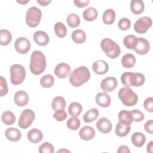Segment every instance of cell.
Returning <instances> with one entry per match:
<instances>
[{
	"label": "cell",
	"instance_id": "1",
	"mask_svg": "<svg viewBox=\"0 0 153 153\" xmlns=\"http://www.w3.org/2000/svg\"><path fill=\"white\" fill-rule=\"evenodd\" d=\"M46 68V59L45 55L41 51H34L30 56V62L29 68L30 72L38 75L42 74Z\"/></svg>",
	"mask_w": 153,
	"mask_h": 153
},
{
	"label": "cell",
	"instance_id": "2",
	"mask_svg": "<svg viewBox=\"0 0 153 153\" xmlns=\"http://www.w3.org/2000/svg\"><path fill=\"white\" fill-rule=\"evenodd\" d=\"M90 78V73L87 68L84 66L75 69L71 74L69 82L74 87H78L85 83Z\"/></svg>",
	"mask_w": 153,
	"mask_h": 153
},
{
	"label": "cell",
	"instance_id": "3",
	"mask_svg": "<svg viewBox=\"0 0 153 153\" xmlns=\"http://www.w3.org/2000/svg\"><path fill=\"white\" fill-rule=\"evenodd\" d=\"M121 81L124 85L128 87L131 86L140 87L144 84L145 78L141 73L126 72L121 75Z\"/></svg>",
	"mask_w": 153,
	"mask_h": 153
},
{
	"label": "cell",
	"instance_id": "4",
	"mask_svg": "<svg viewBox=\"0 0 153 153\" xmlns=\"http://www.w3.org/2000/svg\"><path fill=\"white\" fill-rule=\"evenodd\" d=\"M100 47L102 50L110 59H116L121 53L120 46L113 40L108 38H104L102 40Z\"/></svg>",
	"mask_w": 153,
	"mask_h": 153
},
{
	"label": "cell",
	"instance_id": "5",
	"mask_svg": "<svg viewBox=\"0 0 153 153\" xmlns=\"http://www.w3.org/2000/svg\"><path fill=\"white\" fill-rule=\"evenodd\" d=\"M118 96L124 105L132 106L135 105L138 100V97L131 88L128 87H122L118 91Z\"/></svg>",
	"mask_w": 153,
	"mask_h": 153
},
{
	"label": "cell",
	"instance_id": "6",
	"mask_svg": "<svg viewBox=\"0 0 153 153\" xmlns=\"http://www.w3.org/2000/svg\"><path fill=\"white\" fill-rule=\"evenodd\" d=\"M10 79L12 84L17 85L22 84L26 76V70L25 68L19 64L12 65L10 69Z\"/></svg>",
	"mask_w": 153,
	"mask_h": 153
},
{
	"label": "cell",
	"instance_id": "7",
	"mask_svg": "<svg viewBox=\"0 0 153 153\" xmlns=\"http://www.w3.org/2000/svg\"><path fill=\"white\" fill-rule=\"evenodd\" d=\"M42 17V12L36 7H30L26 14V23L32 28L36 27L40 23Z\"/></svg>",
	"mask_w": 153,
	"mask_h": 153
},
{
	"label": "cell",
	"instance_id": "8",
	"mask_svg": "<svg viewBox=\"0 0 153 153\" xmlns=\"http://www.w3.org/2000/svg\"><path fill=\"white\" fill-rule=\"evenodd\" d=\"M35 118V112L30 109H25L21 114L19 121V126L23 128L26 129L31 126Z\"/></svg>",
	"mask_w": 153,
	"mask_h": 153
},
{
	"label": "cell",
	"instance_id": "9",
	"mask_svg": "<svg viewBox=\"0 0 153 153\" xmlns=\"http://www.w3.org/2000/svg\"><path fill=\"white\" fill-rule=\"evenodd\" d=\"M152 26V20L147 16L142 17L139 19L134 24V30L140 34L145 33Z\"/></svg>",
	"mask_w": 153,
	"mask_h": 153
},
{
	"label": "cell",
	"instance_id": "10",
	"mask_svg": "<svg viewBox=\"0 0 153 153\" xmlns=\"http://www.w3.org/2000/svg\"><path fill=\"white\" fill-rule=\"evenodd\" d=\"M30 41L25 37L18 38L14 42V48L20 54H26L30 49Z\"/></svg>",
	"mask_w": 153,
	"mask_h": 153
},
{
	"label": "cell",
	"instance_id": "11",
	"mask_svg": "<svg viewBox=\"0 0 153 153\" xmlns=\"http://www.w3.org/2000/svg\"><path fill=\"white\" fill-rule=\"evenodd\" d=\"M118 84L117 79L113 76H109L104 78L100 82V88L105 93L112 91L115 89Z\"/></svg>",
	"mask_w": 153,
	"mask_h": 153
},
{
	"label": "cell",
	"instance_id": "12",
	"mask_svg": "<svg viewBox=\"0 0 153 153\" xmlns=\"http://www.w3.org/2000/svg\"><path fill=\"white\" fill-rule=\"evenodd\" d=\"M71 69L70 66L66 63L58 64L54 69V74L59 78H65L71 74Z\"/></svg>",
	"mask_w": 153,
	"mask_h": 153
},
{
	"label": "cell",
	"instance_id": "13",
	"mask_svg": "<svg viewBox=\"0 0 153 153\" xmlns=\"http://www.w3.org/2000/svg\"><path fill=\"white\" fill-rule=\"evenodd\" d=\"M150 45L148 41L142 37L137 38V42L134 50L140 55H145L148 53Z\"/></svg>",
	"mask_w": 153,
	"mask_h": 153
},
{
	"label": "cell",
	"instance_id": "14",
	"mask_svg": "<svg viewBox=\"0 0 153 153\" xmlns=\"http://www.w3.org/2000/svg\"><path fill=\"white\" fill-rule=\"evenodd\" d=\"M96 127L100 132L106 134L111 131L112 125L111 122L107 118L102 117L97 121Z\"/></svg>",
	"mask_w": 153,
	"mask_h": 153
},
{
	"label": "cell",
	"instance_id": "15",
	"mask_svg": "<svg viewBox=\"0 0 153 153\" xmlns=\"http://www.w3.org/2000/svg\"><path fill=\"white\" fill-rule=\"evenodd\" d=\"M33 38L35 43L41 46L47 45L50 41L48 34L42 30H38L35 32L33 33Z\"/></svg>",
	"mask_w": 153,
	"mask_h": 153
},
{
	"label": "cell",
	"instance_id": "16",
	"mask_svg": "<svg viewBox=\"0 0 153 153\" xmlns=\"http://www.w3.org/2000/svg\"><path fill=\"white\" fill-rule=\"evenodd\" d=\"M14 100L15 103L19 106H24L28 103L29 96L28 94L23 90L17 91L14 96Z\"/></svg>",
	"mask_w": 153,
	"mask_h": 153
},
{
	"label": "cell",
	"instance_id": "17",
	"mask_svg": "<svg viewBox=\"0 0 153 153\" xmlns=\"http://www.w3.org/2000/svg\"><path fill=\"white\" fill-rule=\"evenodd\" d=\"M92 68L96 74L99 75H103L108 72L109 69V66L107 62H106L105 60H97L93 63Z\"/></svg>",
	"mask_w": 153,
	"mask_h": 153
},
{
	"label": "cell",
	"instance_id": "18",
	"mask_svg": "<svg viewBox=\"0 0 153 153\" xmlns=\"http://www.w3.org/2000/svg\"><path fill=\"white\" fill-rule=\"evenodd\" d=\"M95 100L99 106L103 108L108 107L111 102L110 96L105 92L98 93L95 97Z\"/></svg>",
	"mask_w": 153,
	"mask_h": 153
},
{
	"label": "cell",
	"instance_id": "19",
	"mask_svg": "<svg viewBox=\"0 0 153 153\" xmlns=\"http://www.w3.org/2000/svg\"><path fill=\"white\" fill-rule=\"evenodd\" d=\"M79 136L84 140H90L94 137L95 130L91 126H84L80 129Z\"/></svg>",
	"mask_w": 153,
	"mask_h": 153
},
{
	"label": "cell",
	"instance_id": "20",
	"mask_svg": "<svg viewBox=\"0 0 153 153\" xmlns=\"http://www.w3.org/2000/svg\"><path fill=\"white\" fill-rule=\"evenodd\" d=\"M5 135L6 138L11 142L19 141L22 137L20 131L14 127L8 128L5 132Z\"/></svg>",
	"mask_w": 153,
	"mask_h": 153
},
{
	"label": "cell",
	"instance_id": "21",
	"mask_svg": "<svg viewBox=\"0 0 153 153\" xmlns=\"http://www.w3.org/2000/svg\"><path fill=\"white\" fill-rule=\"evenodd\" d=\"M119 123L124 126H130L133 122V117L130 111L122 110L118 113Z\"/></svg>",
	"mask_w": 153,
	"mask_h": 153
},
{
	"label": "cell",
	"instance_id": "22",
	"mask_svg": "<svg viewBox=\"0 0 153 153\" xmlns=\"http://www.w3.org/2000/svg\"><path fill=\"white\" fill-rule=\"evenodd\" d=\"M27 139L32 143H37L40 142L43 138V134L41 130L37 128H32L27 132Z\"/></svg>",
	"mask_w": 153,
	"mask_h": 153
},
{
	"label": "cell",
	"instance_id": "23",
	"mask_svg": "<svg viewBox=\"0 0 153 153\" xmlns=\"http://www.w3.org/2000/svg\"><path fill=\"white\" fill-rule=\"evenodd\" d=\"M145 5L142 0H132L130 2V10L136 15L140 14L144 11Z\"/></svg>",
	"mask_w": 153,
	"mask_h": 153
},
{
	"label": "cell",
	"instance_id": "24",
	"mask_svg": "<svg viewBox=\"0 0 153 153\" xmlns=\"http://www.w3.org/2000/svg\"><path fill=\"white\" fill-rule=\"evenodd\" d=\"M131 140L135 146L142 147L146 141V137L141 132H135L131 135Z\"/></svg>",
	"mask_w": 153,
	"mask_h": 153
},
{
	"label": "cell",
	"instance_id": "25",
	"mask_svg": "<svg viewBox=\"0 0 153 153\" xmlns=\"http://www.w3.org/2000/svg\"><path fill=\"white\" fill-rule=\"evenodd\" d=\"M71 38L74 42L81 44L85 41L86 34L84 30L81 29H76L72 32Z\"/></svg>",
	"mask_w": 153,
	"mask_h": 153
},
{
	"label": "cell",
	"instance_id": "26",
	"mask_svg": "<svg viewBox=\"0 0 153 153\" xmlns=\"http://www.w3.org/2000/svg\"><path fill=\"white\" fill-rule=\"evenodd\" d=\"M136 61V58L133 54L127 53L122 57L121 64L126 68H131L134 66Z\"/></svg>",
	"mask_w": 153,
	"mask_h": 153
},
{
	"label": "cell",
	"instance_id": "27",
	"mask_svg": "<svg viewBox=\"0 0 153 153\" xmlns=\"http://www.w3.org/2000/svg\"><path fill=\"white\" fill-rule=\"evenodd\" d=\"M102 19L106 25H112L115 19V12L113 9L109 8L106 10L102 16Z\"/></svg>",
	"mask_w": 153,
	"mask_h": 153
},
{
	"label": "cell",
	"instance_id": "28",
	"mask_svg": "<svg viewBox=\"0 0 153 153\" xmlns=\"http://www.w3.org/2000/svg\"><path fill=\"white\" fill-rule=\"evenodd\" d=\"M98 16V12L94 7H88L83 11V18L88 22H92Z\"/></svg>",
	"mask_w": 153,
	"mask_h": 153
},
{
	"label": "cell",
	"instance_id": "29",
	"mask_svg": "<svg viewBox=\"0 0 153 153\" xmlns=\"http://www.w3.org/2000/svg\"><path fill=\"white\" fill-rule=\"evenodd\" d=\"M51 107L54 111L60 109H65L66 107L65 99L62 96L55 97L52 100Z\"/></svg>",
	"mask_w": 153,
	"mask_h": 153
},
{
	"label": "cell",
	"instance_id": "30",
	"mask_svg": "<svg viewBox=\"0 0 153 153\" xmlns=\"http://www.w3.org/2000/svg\"><path fill=\"white\" fill-rule=\"evenodd\" d=\"M137 38L134 35H128L123 39V44L128 49L134 50L136 46Z\"/></svg>",
	"mask_w": 153,
	"mask_h": 153
},
{
	"label": "cell",
	"instance_id": "31",
	"mask_svg": "<svg viewBox=\"0 0 153 153\" xmlns=\"http://www.w3.org/2000/svg\"><path fill=\"white\" fill-rule=\"evenodd\" d=\"M98 116H99V111L96 108H91L84 114L83 116V120L84 122L87 123H89L96 120Z\"/></svg>",
	"mask_w": 153,
	"mask_h": 153
},
{
	"label": "cell",
	"instance_id": "32",
	"mask_svg": "<svg viewBox=\"0 0 153 153\" xmlns=\"http://www.w3.org/2000/svg\"><path fill=\"white\" fill-rule=\"evenodd\" d=\"M1 121L5 125L10 126L14 123L16 121V117L11 111H5L1 115Z\"/></svg>",
	"mask_w": 153,
	"mask_h": 153
},
{
	"label": "cell",
	"instance_id": "33",
	"mask_svg": "<svg viewBox=\"0 0 153 153\" xmlns=\"http://www.w3.org/2000/svg\"><path fill=\"white\" fill-rule=\"evenodd\" d=\"M82 106L78 102H72L68 107V112L72 117H78L82 112Z\"/></svg>",
	"mask_w": 153,
	"mask_h": 153
},
{
	"label": "cell",
	"instance_id": "34",
	"mask_svg": "<svg viewBox=\"0 0 153 153\" xmlns=\"http://www.w3.org/2000/svg\"><path fill=\"white\" fill-rule=\"evenodd\" d=\"M12 39V35L10 32L7 29L0 30V44L3 46L8 45Z\"/></svg>",
	"mask_w": 153,
	"mask_h": 153
},
{
	"label": "cell",
	"instance_id": "35",
	"mask_svg": "<svg viewBox=\"0 0 153 153\" xmlns=\"http://www.w3.org/2000/svg\"><path fill=\"white\" fill-rule=\"evenodd\" d=\"M130 130V126H124L118 123L116 125L115 134L119 137H124L128 134Z\"/></svg>",
	"mask_w": 153,
	"mask_h": 153
},
{
	"label": "cell",
	"instance_id": "36",
	"mask_svg": "<svg viewBox=\"0 0 153 153\" xmlns=\"http://www.w3.org/2000/svg\"><path fill=\"white\" fill-rule=\"evenodd\" d=\"M66 22L70 27L75 28L79 25L80 19L76 14L71 13L66 18Z\"/></svg>",
	"mask_w": 153,
	"mask_h": 153
},
{
	"label": "cell",
	"instance_id": "37",
	"mask_svg": "<svg viewBox=\"0 0 153 153\" xmlns=\"http://www.w3.org/2000/svg\"><path fill=\"white\" fill-rule=\"evenodd\" d=\"M54 32L59 38H64L67 33V29L65 25L62 22H57L54 25Z\"/></svg>",
	"mask_w": 153,
	"mask_h": 153
},
{
	"label": "cell",
	"instance_id": "38",
	"mask_svg": "<svg viewBox=\"0 0 153 153\" xmlns=\"http://www.w3.org/2000/svg\"><path fill=\"white\" fill-rule=\"evenodd\" d=\"M54 83V78L51 74H47L40 79V84L44 88H50Z\"/></svg>",
	"mask_w": 153,
	"mask_h": 153
},
{
	"label": "cell",
	"instance_id": "39",
	"mask_svg": "<svg viewBox=\"0 0 153 153\" xmlns=\"http://www.w3.org/2000/svg\"><path fill=\"white\" fill-rule=\"evenodd\" d=\"M66 125L70 130H76L80 127L79 119L77 117H72L68 120Z\"/></svg>",
	"mask_w": 153,
	"mask_h": 153
},
{
	"label": "cell",
	"instance_id": "40",
	"mask_svg": "<svg viewBox=\"0 0 153 153\" xmlns=\"http://www.w3.org/2000/svg\"><path fill=\"white\" fill-rule=\"evenodd\" d=\"M39 153H53L54 152V148L53 145L47 142L42 143L39 147Z\"/></svg>",
	"mask_w": 153,
	"mask_h": 153
},
{
	"label": "cell",
	"instance_id": "41",
	"mask_svg": "<svg viewBox=\"0 0 153 153\" xmlns=\"http://www.w3.org/2000/svg\"><path fill=\"white\" fill-rule=\"evenodd\" d=\"M131 26V22L127 18H122L121 19L118 23V26L122 30H128Z\"/></svg>",
	"mask_w": 153,
	"mask_h": 153
},
{
	"label": "cell",
	"instance_id": "42",
	"mask_svg": "<svg viewBox=\"0 0 153 153\" xmlns=\"http://www.w3.org/2000/svg\"><path fill=\"white\" fill-rule=\"evenodd\" d=\"M133 117V121L134 122H140L142 121L144 118L145 116L138 109H133L130 111Z\"/></svg>",
	"mask_w": 153,
	"mask_h": 153
},
{
	"label": "cell",
	"instance_id": "43",
	"mask_svg": "<svg viewBox=\"0 0 153 153\" xmlns=\"http://www.w3.org/2000/svg\"><path fill=\"white\" fill-rule=\"evenodd\" d=\"M8 93V86L6 79L4 78V76H1V81H0V96L3 97L5 96Z\"/></svg>",
	"mask_w": 153,
	"mask_h": 153
},
{
	"label": "cell",
	"instance_id": "44",
	"mask_svg": "<svg viewBox=\"0 0 153 153\" xmlns=\"http://www.w3.org/2000/svg\"><path fill=\"white\" fill-rule=\"evenodd\" d=\"M53 118H54L58 121H64L67 118V113L64 109L57 110L55 111L54 114L53 115Z\"/></svg>",
	"mask_w": 153,
	"mask_h": 153
},
{
	"label": "cell",
	"instance_id": "45",
	"mask_svg": "<svg viewBox=\"0 0 153 153\" xmlns=\"http://www.w3.org/2000/svg\"><path fill=\"white\" fill-rule=\"evenodd\" d=\"M143 106L145 110L149 112H153V98L149 97L146 98L143 102Z\"/></svg>",
	"mask_w": 153,
	"mask_h": 153
},
{
	"label": "cell",
	"instance_id": "46",
	"mask_svg": "<svg viewBox=\"0 0 153 153\" xmlns=\"http://www.w3.org/2000/svg\"><path fill=\"white\" fill-rule=\"evenodd\" d=\"M152 126H153V121L152 120L147 121L144 124L145 130L149 134H152L153 133Z\"/></svg>",
	"mask_w": 153,
	"mask_h": 153
},
{
	"label": "cell",
	"instance_id": "47",
	"mask_svg": "<svg viewBox=\"0 0 153 153\" xmlns=\"http://www.w3.org/2000/svg\"><path fill=\"white\" fill-rule=\"evenodd\" d=\"M74 2L75 6L79 8H84L88 5L90 2L88 0H74Z\"/></svg>",
	"mask_w": 153,
	"mask_h": 153
},
{
	"label": "cell",
	"instance_id": "48",
	"mask_svg": "<svg viewBox=\"0 0 153 153\" xmlns=\"http://www.w3.org/2000/svg\"><path fill=\"white\" fill-rule=\"evenodd\" d=\"M118 153H130V151L128 147L126 145H121L117 151Z\"/></svg>",
	"mask_w": 153,
	"mask_h": 153
},
{
	"label": "cell",
	"instance_id": "49",
	"mask_svg": "<svg viewBox=\"0 0 153 153\" xmlns=\"http://www.w3.org/2000/svg\"><path fill=\"white\" fill-rule=\"evenodd\" d=\"M51 2V1L50 0H37V2L40 4L41 6H46L48 5L50 2Z\"/></svg>",
	"mask_w": 153,
	"mask_h": 153
},
{
	"label": "cell",
	"instance_id": "50",
	"mask_svg": "<svg viewBox=\"0 0 153 153\" xmlns=\"http://www.w3.org/2000/svg\"><path fill=\"white\" fill-rule=\"evenodd\" d=\"M153 142L152 141H150L148 144L147 145V152H150L152 153L153 151Z\"/></svg>",
	"mask_w": 153,
	"mask_h": 153
},
{
	"label": "cell",
	"instance_id": "51",
	"mask_svg": "<svg viewBox=\"0 0 153 153\" xmlns=\"http://www.w3.org/2000/svg\"><path fill=\"white\" fill-rule=\"evenodd\" d=\"M29 2V0H27V1H17V2L20 4H22V5H24L27 2Z\"/></svg>",
	"mask_w": 153,
	"mask_h": 153
},
{
	"label": "cell",
	"instance_id": "52",
	"mask_svg": "<svg viewBox=\"0 0 153 153\" xmlns=\"http://www.w3.org/2000/svg\"><path fill=\"white\" fill-rule=\"evenodd\" d=\"M57 152H69L70 151H68V150H67V149H60V150H59Z\"/></svg>",
	"mask_w": 153,
	"mask_h": 153
}]
</instances>
